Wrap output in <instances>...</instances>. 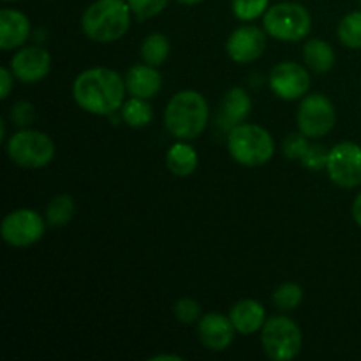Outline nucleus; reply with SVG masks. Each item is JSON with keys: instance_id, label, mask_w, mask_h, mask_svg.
Segmentation results:
<instances>
[{"instance_id": "obj_1", "label": "nucleus", "mask_w": 361, "mask_h": 361, "mask_svg": "<svg viewBox=\"0 0 361 361\" xmlns=\"http://www.w3.org/2000/svg\"><path fill=\"white\" fill-rule=\"evenodd\" d=\"M126 80L108 67H92L74 80L73 95L81 109L92 115H113L123 106Z\"/></svg>"}, {"instance_id": "obj_2", "label": "nucleus", "mask_w": 361, "mask_h": 361, "mask_svg": "<svg viewBox=\"0 0 361 361\" xmlns=\"http://www.w3.org/2000/svg\"><path fill=\"white\" fill-rule=\"evenodd\" d=\"M208 102L200 92L182 90L171 97L164 111V126L180 141L196 140L208 126Z\"/></svg>"}, {"instance_id": "obj_3", "label": "nucleus", "mask_w": 361, "mask_h": 361, "mask_svg": "<svg viewBox=\"0 0 361 361\" xmlns=\"http://www.w3.org/2000/svg\"><path fill=\"white\" fill-rule=\"evenodd\" d=\"M130 7L123 0H97L81 18L85 35L95 42H115L130 27Z\"/></svg>"}, {"instance_id": "obj_4", "label": "nucleus", "mask_w": 361, "mask_h": 361, "mask_svg": "<svg viewBox=\"0 0 361 361\" xmlns=\"http://www.w3.org/2000/svg\"><path fill=\"white\" fill-rule=\"evenodd\" d=\"M228 148L231 157L245 168L264 166L275 152V141L264 127L240 123L229 130Z\"/></svg>"}, {"instance_id": "obj_5", "label": "nucleus", "mask_w": 361, "mask_h": 361, "mask_svg": "<svg viewBox=\"0 0 361 361\" xmlns=\"http://www.w3.org/2000/svg\"><path fill=\"white\" fill-rule=\"evenodd\" d=\"M264 30L277 41L296 42L305 39L312 28V18L303 6L282 2L270 7L264 14Z\"/></svg>"}, {"instance_id": "obj_6", "label": "nucleus", "mask_w": 361, "mask_h": 361, "mask_svg": "<svg viewBox=\"0 0 361 361\" xmlns=\"http://www.w3.org/2000/svg\"><path fill=\"white\" fill-rule=\"evenodd\" d=\"M7 155L20 168L39 169L53 161L55 143L41 130L21 129L7 141Z\"/></svg>"}, {"instance_id": "obj_7", "label": "nucleus", "mask_w": 361, "mask_h": 361, "mask_svg": "<svg viewBox=\"0 0 361 361\" xmlns=\"http://www.w3.org/2000/svg\"><path fill=\"white\" fill-rule=\"evenodd\" d=\"M302 330L293 319L275 316L267 319L261 328V344L268 358L275 361H291L302 351Z\"/></svg>"}, {"instance_id": "obj_8", "label": "nucleus", "mask_w": 361, "mask_h": 361, "mask_svg": "<svg viewBox=\"0 0 361 361\" xmlns=\"http://www.w3.org/2000/svg\"><path fill=\"white\" fill-rule=\"evenodd\" d=\"M300 133L310 140H317L330 133L337 122V113L330 99L323 94H309L303 97L296 113Z\"/></svg>"}, {"instance_id": "obj_9", "label": "nucleus", "mask_w": 361, "mask_h": 361, "mask_svg": "<svg viewBox=\"0 0 361 361\" xmlns=\"http://www.w3.org/2000/svg\"><path fill=\"white\" fill-rule=\"evenodd\" d=\"M326 171L331 182L342 189L361 185V147L353 141L338 143L328 152Z\"/></svg>"}, {"instance_id": "obj_10", "label": "nucleus", "mask_w": 361, "mask_h": 361, "mask_svg": "<svg viewBox=\"0 0 361 361\" xmlns=\"http://www.w3.org/2000/svg\"><path fill=\"white\" fill-rule=\"evenodd\" d=\"M44 228V221L37 212L20 208V210H14L9 215H6L0 233H2V238L7 245L28 247L42 238Z\"/></svg>"}, {"instance_id": "obj_11", "label": "nucleus", "mask_w": 361, "mask_h": 361, "mask_svg": "<svg viewBox=\"0 0 361 361\" xmlns=\"http://www.w3.org/2000/svg\"><path fill=\"white\" fill-rule=\"evenodd\" d=\"M270 88L279 99L296 101L310 90V74L305 67L295 62H282L271 69Z\"/></svg>"}, {"instance_id": "obj_12", "label": "nucleus", "mask_w": 361, "mask_h": 361, "mask_svg": "<svg viewBox=\"0 0 361 361\" xmlns=\"http://www.w3.org/2000/svg\"><path fill=\"white\" fill-rule=\"evenodd\" d=\"M267 48V35L256 25H242L229 35L226 51L236 63H250L259 59Z\"/></svg>"}, {"instance_id": "obj_13", "label": "nucleus", "mask_w": 361, "mask_h": 361, "mask_svg": "<svg viewBox=\"0 0 361 361\" xmlns=\"http://www.w3.org/2000/svg\"><path fill=\"white\" fill-rule=\"evenodd\" d=\"M49 69H51V56L46 49L37 46L20 49L11 59V71L23 83H37L44 80Z\"/></svg>"}, {"instance_id": "obj_14", "label": "nucleus", "mask_w": 361, "mask_h": 361, "mask_svg": "<svg viewBox=\"0 0 361 361\" xmlns=\"http://www.w3.org/2000/svg\"><path fill=\"white\" fill-rule=\"evenodd\" d=\"M235 326L231 319L222 314H207L200 319L197 324V335L203 345L210 351H224L231 345L235 338Z\"/></svg>"}, {"instance_id": "obj_15", "label": "nucleus", "mask_w": 361, "mask_h": 361, "mask_svg": "<svg viewBox=\"0 0 361 361\" xmlns=\"http://www.w3.org/2000/svg\"><path fill=\"white\" fill-rule=\"evenodd\" d=\"M30 34V21L16 9L0 11V48L4 51L23 44Z\"/></svg>"}, {"instance_id": "obj_16", "label": "nucleus", "mask_w": 361, "mask_h": 361, "mask_svg": "<svg viewBox=\"0 0 361 361\" xmlns=\"http://www.w3.org/2000/svg\"><path fill=\"white\" fill-rule=\"evenodd\" d=\"M229 319L238 334L252 335L267 323V310L257 300H242L233 305Z\"/></svg>"}, {"instance_id": "obj_17", "label": "nucleus", "mask_w": 361, "mask_h": 361, "mask_svg": "<svg viewBox=\"0 0 361 361\" xmlns=\"http://www.w3.org/2000/svg\"><path fill=\"white\" fill-rule=\"evenodd\" d=\"M127 90L133 97L152 99L159 94L162 87V76L154 66H133L126 76Z\"/></svg>"}, {"instance_id": "obj_18", "label": "nucleus", "mask_w": 361, "mask_h": 361, "mask_svg": "<svg viewBox=\"0 0 361 361\" xmlns=\"http://www.w3.org/2000/svg\"><path fill=\"white\" fill-rule=\"evenodd\" d=\"M252 109V101L247 90L235 87L226 94L224 101H222V113H221V123L226 129L231 130L233 127L240 126L247 120Z\"/></svg>"}, {"instance_id": "obj_19", "label": "nucleus", "mask_w": 361, "mask_h": 361, "mask_svg": "<svg viewBox=\"0 0 361 361\" xmlns=\"http://www.w3.org/2000/svg\"><path fill=\"white\" fill-rule=\"evenodd\" d=\"M166 166L176 176H189L197 168V154L185 141L173 145L166 155Z\"/></svg>"}, {"instance_id": "obj_20", "label": "nucleus", "mask_w": 361, "mask_h": 361, "mask_svg": "<svg viewBox=\"0 0 361 361\" xmlns=\"http://www.w3.org/2000/svg\"><path fill=\"white\" fill-rule=\"evenodd\" d=\"M303 60L310 71L323 74L335 66V51L328 42L321 39H310L303 48Z\"/></svg>"}, {"instance_id": "obj_21", "label": "nucleus", "mask_w": 361, "mask_h": 361, "mask_svg": "<svg viewBox=\"0 0 361 361\" xmlns=\"http://www.w3.org/2000/svg\"><path fill=\"white\" fill-rule=\"evenodd\" d=\"M122 118L130 127H147L154 118V109L148 104L147 99L133 97L122 106Z\"/></svg>"}, {"instance_id": "obj_22", "label": "nucleus", "mask_w": 361, "mask_h": 361, "mask_svg": "<svg viewBox=\"0 0 361 361\" xmlns=\"http://www.w3.org/2000/svg\"><path fill=\"white\" fill-rule=\"evenodd\" d=\"M74 200L69 194H59L49 201L48 208H46V221L53 228H62V226L69 224L71 219L74 217Z\"/></svg>"}, {"instance_id": "obj_23", "label": "nucleus", "mask_w": 361, "mask_h": 361, "mask_svg": "<svg viewBox=\"0 0 361 361\" xmlns=\"http://www.w3.org/2000/svg\"><path fill=\"white\" fill-rule=\"evenodd\" d=\"M169 49L171 46H169L168 37L161 32H155V34L148 35L141 44V56L147 63L157 67L166 62V59L169 56Z\"/></svg>"}, {"instance_id": "obj_24", "label": "nucleus", "mask_w": 361, "mask_h": 361, "mask_svg": "<svg viewBox=\"0 0 361 361\" xmlns=\"http://www.w3.org/2000/svg\"><path fill=\"white\" fill-rule=\"evenodd\" d=\"M338 39L351 49H361V11L345 14L337 28Z\"/></svg>"}, {"instance_id": "obj_25", "label": "nucleus", "mask_w": 361, "mask_h": 361, "mask_svg": "<svg viewBox=\"0 0 361 361\" xmlns=\"http://www.w3.org/2000/svg\"><path fill=\"white\" fill-rule=\"evenodd\" d=\"M302 300H303V289L302 286L295 284V282H286V284H281L274 293V303L277 305V309L281 310L298 309Z\"/></svg>"}, {"instance_id": "obj_26", "label": "nucleus", "mask_w": 361, "mask_h": 361, "mask_svg": "<svg viewBox=\"0 0 361 361\" xmlns=\"http://www.w3.org/2000/svg\"><path fill=\"white\" fill-rule=\"evenodd\" d=\"M270 0H233V14L242 21H252L268 11Z\"/></svg>"}, {"instance_id": "obj_27", "label": "nucleus", "mask_w": 361, "mask_h": 361, "mask_svg": "<svg viewBox=\"0 0 361 361\" xmlns=\"http://www.w3.org/2000/svg\"><path fill=\"white\" fill-rule=\"evenodd\" d=\"M127 4L137 20H148V18L161 14L169 0H127Z\"/></svg>"}, {"instance_id": "obj_28", "label": "nucleus", "mask_w": 361, "mask_h": 361, "mask_svg": "<svg viewBox=\"0 0 361 361\" xmlns=\"http://www.w3.org/2000/svg\"><path fill=\"white\" fill-rule=\"evenodd\" d=\"M302 164L307 169H312V171H319V169L326 168L328 162V152L323 145L319 143H310L309 148L305 150V154L302 155Z\"/></svg>"}, {"instance_id": "obj_29", "label": "nucleus", "mask_w": 361, "mask_h": 361, "mask_svg": "<svg viewBox=\"0 0 361 361\" xmlns=\"http://www.w3.org/2000/svg\"><path fill=\"white\" fill-rule=\"evenodd\" d=\"M175 316L180 323L183 324H192L200 319L201 309L200 303L192 298H180L175 303Z\"/></svg>"}, {"instance_id": "obj_30", "label": "nucleus", "mask_w": 361, "mask_h": 361, "mask_svg": "<svg viewBox=\"0 0 361 361\" xmlns=\"http://www.w3.org/2000/svg\"><path fill=\"white\" fill-rule=\"evenodd\" d=\"M309 137L305 136L303 133L300 134H289L288 137L284 140V143H282V150H284L286 157L288 159H293V161H296V159H302V155L305 154V150L309 148Z\"/></svg>"}, {"instance_id": "obj_31", "label": "nucleus", "mask_w": 361, "mask_h": 361, "mask_svg": "<svg viewBox=\"0 0 361 361\" xmlns=\"http://www.w3.org/2000/svg\"><path fill=\"white\" fill-rule=\"evenodd\" d=\"M11 115H13L14 123H16V126H20V127L28 126V123L34 122V118H35L34 108H32L30 102H23V101L18 102V104L14 106V109H13V113H11Z\"/></svg>"}, {"instance_id": "obj_32", "label": "nucleus", "mask_w": 361, "mask_h": 361, "mask_svg": "<svg viewBox=\"0 0 361 361\" xmlns=\"http://www.w3.org/2000/svg\"><path fill=\"white\" fill-rule=\"evenodd\" d=\"M13 71H9L7 67H0V83H2V90H0V99L6 101L11 94V88H13Z\"/></svg>"}, {"instance_id": "obj_33", "label": "nucleus", "mask_w": 361, "mask_h": 361, "mask_svg": "<svg viewBox=\"0 0 361 361\" xmlns=\"http://www.w3.org/2000/svg\"><path fill=\"white\" fill-rule=\"evenodd\" d=\"M353 217H355V222L361 228V192L356 196L355 203H353Z\"/></svg>"}, {"instance_id": "obj_34", "label": "nucleus", "mask_w": 361, "mask_h": 361, "mask_svg": "<svg viewBox=\"0 0 361 361\" xmlns=\"http://www.w3.org/2000/svg\"><path fill=\"white\" fill-rule=\"evenodd\" d=\"M152 361H180L182 358H180V356H175V355H157V356H154V358H150Z\"/></svg>"}, {"instance_id": "obj_35", "label": "nucleus", "mask_w": 361, "mask_h": 361, "mask_svg": "<svg viewBox=\"0 0 361 361\" xmlns=\"http://www.w3.org/2000/svg\"><path fill=\"white\" fill-rule=\"evenodd\" d=\"M180 4H183V6H196V4H201L203 0H178Z\"/></svg>"}, {"instance_id": "obj_36", "label": "nucleus", "mask_w": 361, "mask_h": 361, "mask_svg": "<svg viewBox=\"0 0 361 361\" xmlns=\"http://www.w3.org/2000/svg\"><path fill=\"white\" fill-rule=\"evenodd\" d=\"M4 2H14V0H4Z\"/></svg>"}, {"instance_id": "obj_37", "label": "nucleus", "mask_w": 361, "mask_h": 361, "mask_svg": "<svg viewBox=\"0 0 361 361\" xmlns=\"http://www.w3.org/2000/svg\"><path fill=\"white\" fill-rule=\"evenodd\" d=\"M360 4H361V0H360Z\"/></svg>"}]
</instances>
